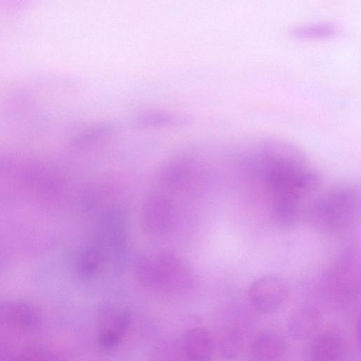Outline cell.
Returning a JSON list of instances; mask_svg holds the SVG:
<instances>
[{
  "label": "cell",
  "mask_w": 361,
  "mask_h": 361,
  "mask_svg": "<svg viewBox=\"0 0 361 361\" xmlns=\"http://www.w3.org/2000/svg\"><path fill=\"white\" fill-rule=\"evenodd\" d=\"M358 204V194L355 188L338 186L313 203L310 217L315 225L322 228L342 227L353 221Z\"/></svg>",
  "instance_id": "6da1fadb"
},
{
  "label": "cell",
  "mask_w": 361,
  "mask_h": 361,
  "mask_svg": "<svg viewBox=\"0 0 361 361\" xmlns=\"http://www.w3.org/2000/svg\"><path fill=\"white\" fill-rule=\"evenodd\" d=\"M139 274L147 283L166 287L187 284L190 279L188 270L176 258L169 256L142 262L139 267Z\"/></svg>",
  "instance_id": "7a4b0ae2"
},
{
  "label": "cell",
  "mask_w": 361,
  "mask_h": 361,
  "mask_svg": "<svg viewBox=\"0 0 361 361\" xmlns=\"http://www.w3.org/2000/svg\"><path fill=\"white\" fill-rule=\"evenodd\" d=\"M39 312L19 302H0V333L23 336L33 334L41 326Z\"/></svg>",
  "instance_id": "3957f363"
},
{
  "label": "cell",
  "mask_w": 361,
  "mask_h": 361,
  "mask_svg": "<svg viewBox=\"0 0 361 361\" xmlns=\"http://www.w3.org/2000/svg\"><path fill=\"white\" fill-rule=\"evenodd\" d=\"M288 288L284 280L275 275H266L255 280L248 290L252 307L263 313L276 310L285 301Z\"/></svg>",
  "instance_id": "277c9868"
},
{
  "label": "cell",
  "mask_w": 361,
  "mask_h": 361,
  "mask_svg": "<svg viewBox=\"0 0 361 361\" xmlns=\"http://www.w3.org/2000/svg\"><path fill=\"white\" fill-rule=\"evenodd\" d=\"M131 322V313L127 309L112 313L100 327L97 341L104 350H112L117 347L126 334Z\"/></svg>",
  "instance_id": "5b68a950"
},
{
  "label": "cell",
  "mask_w": 361,
  "mask_h": 361,
  "mask_svg": "<svg viewBox=\"0 0 361 361\" xmlns=\"http://www.w3.org/2000/svg\"><path fill=\"white\" fill-rule=\"evenodd\" d=\"M185 349L192 361H209L213 356L215 343L207 330L195 328L190 330L185 338Z\"/></svg>",
  "instance_id": "8992f818"
},
{
  "label": "cell",
  "mask_w": 361,
  "mask_h": 361,
  "mask_svg": "<svg viewBox=\"0 0 361 361\" xmlns=\"http://www.w3.org/2000/svg\"><path fill=\"white\" fill-rule=\"evenodd\" d=\"M286 350L283 338L273 331L260 333L252 345V355L258 361H275L279 359Z\"/></svg>",
  "instance_id": "52a82bcc"
},
{
  "label": "cell",
  "mask_w": 361,
  "mask_h": 361,
  "mask_svg": "<svg viewBox=\"0 0 361 361\" xmlns=\"http://www.w3.org/2000/svg\"><path fill=\"white\" fill-rule=\"evenodd\" d=\"M309 355L312 361H339L343 355L342 341L334 334H320L312 341Z\"/></svg>",
  "instance_id": "ba28073f"
},
{
  "label": "cell",
  "mask_w": 361,
  "mask_h": 361,
  "mask_svg": "<svg viewBox=\"0 0 361 361\" xmlns=\"http://www.w3.org/2000/svg\"><path fill=\"white\" fill-rule=\"evenodd\" d=\"M320 312L313 308H304L295 312L288 323L290 336L298 340L310 337L321 323Z\"/></svg>",
  "instance_id": "9c48e42d"
},
{
  "label": "cell",
  "mask_w": 361,
  "mask_h": 361,
  "mask_svg": "<svg viewBox=\"0 0 361 361\" xmlns=\"http://www.w3.org/2000/svg\"><path fill=\"white\" fill-rule=\"evenodd\" d=\"M171 210L165 200L154 198L145 208V222L150 231H161L169 227Z\"/></svg>",
  "instance_id": "30bf717a"
},
{
  "label": "cell",
  "mask_w": 361,
  "mask_h": 361,
  "mask_svg": "<svg viewBox=\"0 0 361 361\" xmlns=\"http://www.w3.org/2000/svg\"><path fill=\"white\" fill-rule=\"evenodd\" d=\"M300 212L299 200L287 196L276 197L273 206V216L283 226L296 223Z\"/></svg>",
  "instance_id": "8fae6325"
},
{
  "label": "cell",
  "mask_w": 361,
  "mask_h": 361,
  "mask_svg": "<svg viewBox=\"0 0 361 361\" xmlns=\"http://www.w3.org/2000/svg\"><path fill=\"white\" fill-rule=\"evenodd\" d=\"M218 345L221 355L225 359L234 360L241 350V336L235 329L226 327L219 334Z\"/></svg>",
  "instance_id": "7c38bea8"
},
{
  "label": "cell",
  "mask_w": 361,
  "mask_h": 361,
  "mask_svg": "<svg viewBox=\"0 0 361 361\" xmlns=\"http://www.w3.org/2000/svg\"><path fill=\"white\" fill-rule=\"evenodd\" d=\"M11 361H59V358L51 350L32 346L24 349Z\"/></svg>",
  "instance_id": "4fadbf2b"
},
{
  "label": "cell",
  "mask_w": 361,
  "mask_h": 361,
  "mask_svg": "<svg viewBox=\"0 0 361 361\" xmlns=\"http://www.w3.org/2000/svg\"><path fill=\"white\" fill-rule=\"evenodd\" d=\"M334 27L331 24H317L296 28L293 32L294 35L302 37L327 36L334 32Z\"/></svg>",
  "instance_id": "5bb4252c"
},
{
  "label": "cell",
  "mask_w": 361,
  "mask_h": 361,
  "mask_svg": "<svg viewBox=\"0 0 361 361\" xmlns=\"http://www.w3.org/2000/svg\"><path fill=\"white\" fill-rule=\"evenodd\" d=\"M98 257L97 253L92 250L85 252L81 258L82 271L86 274L93 273L99 264Z\"/></svg>",
  "instance_id": "9a60e30c"
}]
</instances>
